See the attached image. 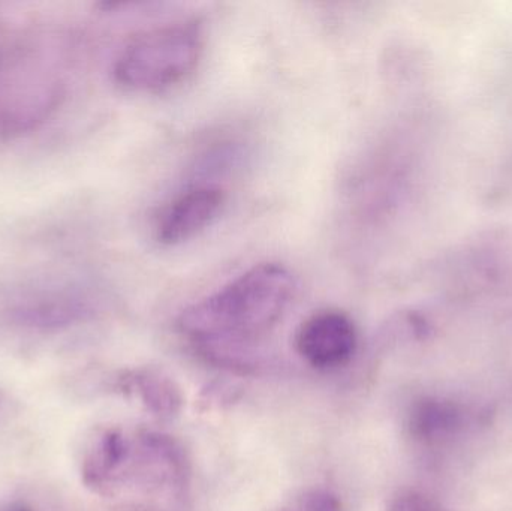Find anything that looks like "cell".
Masks as SVG:
<instances>
[{
    "instance_id": "6da1fadb",
    "label": "cell",
    "mask_w": 512,
    "mask_h": 511,
    "mask_svg": "<svg viewBox=\"0 0 512 511\" xmlns=\"http://www.w3.org/2000/svg\"><path fill=\"white\" fill-rule=\"evenodd\" d=\"M294 290L295 278L288 267L256 264L186 308L177 327L207 356L224 359L270 332L285 314Z\"/></svg>"
},
{
    "instance_id": "7a4b0ae2",
    "label": "cell",
    "mask_w": 512,
    "mask_h": 511,
    "mask_svg": "<svg viewBox=\"0 0 512 511\" xmlns=\"http://www.w3.org/2000/svg\"><path fill=\"white\" fill-rule=\"evenodd\" d=\"M44 48L32 41L0 47V134L32 131L65 96L59 62Z\"/></svg>"
},
{
    "instance_id": "3957f363",
    "label": "cell",
    "mask_w": 512,
    "mask_h": 511,
    "mask_svg": "<svg viewBox=\"0 0 512 511\" xmlns=\"http://www.w3.org/2000/svg\"><path fill=\"white\" fill-rule=\"evenodd\" d=\"M197 21L153 27L135 36L114 62V80L132 92H164L185 81L203 54Z\"/></svg>"
},
{
    "instance_id": "277c9868",
    "label": "cell",
    "mask_w": 512,
    "mask_h": 511,
    "mask_svg": "<svg viewBox=\"0 0 512 511\" xmlns=\"http://www.w3.org/2000/svg\"><path fill=\"white\" fill-rule=\"evenodd\" d=\"M6 312L23 326L60 329L92 314L93 293L74 276H39L11 291Z\"/></svg>"
},
{
    "instance_id": "5b68a950",
    "label": "cell",
    "mask_w": 512,
    "mask_h": 511,
    "mask_svg": "<svg viewBox=\"0 0 512 511\" xmlns=\"http://www.w3.org/2000/svg\"><path fill=\"white\" fill-rule=\"evenodd\" d=\"M294 347L312 368L322 371L340 368L357 351V327L345 312L319 311L298 326Z\"/></svg>"
},
{
    "instance_id": "8992f818",
    "label": "cell",
    "mask_w": 512,
    "mask_h": 511,
    "mask_svg": "<svg viewBox=\"0 0 512 511\" xmlns=\"http://www.w3.org/2000/svg\"><path fill=\"white\" fill-rule=\"evenodd\" d=\"M227 194L212 183H198L177 194L156 218L155 239L164 246L188 242L221 215Z\"/></svg>"
},
{
    "instance_id": "52a82bcc",
    "label": "cell",
    "mask_w": 512,
    "mask_h": 511,
    "mask_svg": "<svg viewBox=\"0 0 512 511\" xmlns=\"http://www.w3.org/2000/svg\"><path fill=\"white\" fill-rule=\"evenodd\" d=\"M466 408L453 399L424 396L412 404L408 413V432L424 444H439L456 437L468 425Z\"/></svg>"
},
{
    "instance_id": "ba28073f",
    "label": "cell",
    "mask_w": 512,
    "mask_h": 511,
    "mask_svg": "<svg viewBox=\"0 0 512 511\" xmlns=\"http://www.w3.org/2000/svg\"><path fill=\"white\" fill-rule=\"evenodd\" d=\"M143 404L161 419L177 416L182 408L183 398L177 384L161 372L144 371L132 378Z\"/></svg>"
},
{
    "instance_id": "9c48e42d",
    "label": "cell",
    "mask_w": 512,
    "mask_h": 511,
    "mask_svg": "<svg viewBox=\"0 0 512 511\" xmlns=\"http://www.w3.org/2000/svg\"><path fill=\"white\" fill-rule=\"evenodd\" d=\"M280 511H343L339 497L327 489H307L295 495Z\"/></svg>"
},
{
    "instance_id": "30bf717a",
    "label": "cell",
    "mask_w": 512,
    "mask_h": 511,
    "mask_svg": "<svg viewBox=\"0 0 512 511\" xmlns=\"http://www.w3.org/2000/svg\"><path fill=\"white\" fill-rule=\"evenodd\" d=\"M388 511H444L435 500L417 491H402L390 501Z\"/></svg>"
}]
</instances>
